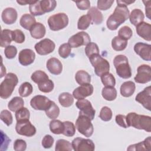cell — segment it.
<instances>
[{
	"mask_svg": "<svg viewBox=\"0 0 151 151\" xmlns=\"http://www.w3.org/2000/svg\"><path fill=\"white\" fill-rule=\"evenodd\" d=\"M75 79L76 82L80 85L89 84L91 81V76L84 70H78L76 73Z\"/></svg>",
	"mask_w": 151,
	"mask_h": 151,
	"instance_id": "29",
	"label": "cell"
},
{
	"mask_svg": "<svg viewBox=\"0 0 151 151\" xmlns=\"http://www.w3.org/2000/svg\"><path fill=\"white\" fill-rule=\"evenodd\" d=\"M91 120L87 116L79 114L76 122V127L81 134L87 137L91 136L94 132Z\"/></svg>",
	"mask_w": 151,
	"mask_h": 151,
	"instance_id": "6",
	"label": "cell"
},
{
	"mask_svg": "<svg viewBox=\"0 0 151 151\" xmlns=\"http://www.w3.org/2000/svg\"><path fill=\"white\" fill-rule=\"evenodd\" d=\"M129 10L127 6L117 4L113 13L108 18L106 25L109 29L113 31L117 28L123 22H124L129 17Z\"/></svg>",
	"mask_w": 151,
	"mask_h": 151,
	"instance_id": "1",
	"label": "cell"
},
{
	"mask_svg": "<svg viewBox=\"0 0 151 151\" xmlns=\"http://www.w3.org/2000/svg\"><path fill=\"white\" fill-rule=\"evenodd\" d=\"M46 67L49 72L54 75H59L63 70V65L61 61L57 58L52 57L48 60Z\"/></svg>",
	"mask_w": 151,
	"mask_h": 151,
	"instance_id": "19",
	"label": "cell"
},
{
	"mask_svg": "<svg viewBox=\"0 0 151 151\" xmlns=\"http://www.w3.org/2000/svg\"><path fill=\"white\" fill-rule=\"evenodd\" d=\"M18 14L15 9L9 7L3 10L1 15L2 21L8 25L12 24L17 21Z\"/></svg>",
	"mask_w": 151,
	"mask_h": 151,
	"instance_id": "20",
	"label": "cell"
},
{
	"mask_svg": "<svg viewBox=\"0 0 151 151\" xmlns=\"http://www.w3.org/2000/svg\"><path fill=\"white\" fill-rule=\"evenodd\" d=\"M24 101L21 97H14L9 101L8 107L11 111L16 112L18 110L24 107Z\"/></svg>",
	"mask_w": 151,
	"mask_h": 151,
	"instance_id": "34",
	"label": "cell"
},
{
	"mask_svg": "<svg viewBox=\"0 0 151 151\" xmlns=\"http://www.w3.org/2000/svg\"><path fill=\"white\" fill-rule=\"evenodd\" d=\"M45 114L51 119H55L57 118L60 114V109L58 106L54 102L52 101L50 107L45 111Z\"/></svg>",
	"mask_w": 151,
	"mask_h": 151,
	"instance_id": "41",
	"label": "cell"
},
{
	"mask_svg": "<svg viewBox=\"0 0 151 151\" xmlns=\"http://www.w3.org/2000/svg\"><path fill=\"white\" fill-rule=\"evenodd\" d=\"M30 34L35 39H40L44 37L46 29L45 26L41 22H36L29 29Z\"/></svg>",
	"mask_w": 151,
	"mask_h": 151,
	"instance_id": "22",
	"label": "cell"
},
{
	"mask_svg": "<svg viewBox=\"0 0 151 151\" xmlns=\"http://www.w3.org/2000/svg\"><path fill=\"white\" fill-rule=\"evenodd\" d=\"M128 127H133L144 130L147 132H151V117L149 116L138 114L134 112H131L126 116Z\"/></svg>",
	"mask_w": 151,
	"mask_h": 151,
	"instance_id": "2",
	"label": "cell"
},
{
	"mask_svg": "<svg viewBox=\"0 0 151 151\" xmlns=\"http://www.w3.org/2000/svg\"><path fill=\"white\" fill-rule=\"evenodd\" d=\"M35 1H17V2L21 5H25L27 4H32Z\"/></svg>",
	"mask_w": 151,
	"mask_h": 151,
	"instance_id": "60",
	"label": "cell"
},
{
	"mask_svg": "<svg viewBox=\"0 0 151 151\" xmlns=\"http://www.w3.org/2000/svg\"><path fill=\"white\" fill-rule=\"evenodd\" d=\"M103 84L105 87H114L116 84V79L111 73H107L100 76Z\"/></svg>",
	"mask_w": 151,
	"mask_h": 151,
	"instance_id": "40",
	"label": "cell"
},
{
	"mask_svg": "<svg viewBox=\"0 0 151 151\" xmlns=\"http://www.w3.org/2000/svg\"><path fill=\"white\" fill-rule=\"evenodd\" d=\"M40 5L45 14L52 11L57 6V2L55 0H42L40 1Z\"/></svg>",
	"mask_w": 151,
	"mask_h": 151,
	"instance_id": "37",
	"label": "cell"
},
{
	"mask_svg": "<svg viewBox=\"0 0 151 151\" xmlns=\"http://www.w3.org/2000/svg\"><path fill=\"white\" fill-rule=\"evenodd\" d=\"M55 47V43L52 40L48 38H45L35 44L34 48L38 54L45 55L53 52Z\"/></svg>",
	"mask_w": 151,
	"mask_h": 151,
	"instance_id": "13",
	"label": "cell"
},
{
	"mask_svg": "<svg viewBox=\"0 0 151 151\" xmlns=\"http://www.w3.org/2000/svg\"><path fill=\"white\" fill-rule=\"evenodd\" d=\"M113 113L111 110L107 106H104L101 108L100 114L99 117L104 122L110 121L112 118Z\"/></svg>",
	"mask_w": 151,
	"mask_h": 151,
	"instance_id": "47",
	"label": "cell"
},
{
	"mask_svg": "<svg viewBox=\"0 0 151 151\" xmlns=\"http://www.w3.org/2000/svg\"><path fill=\"white\" fill-rule=\"evenodd\" d=\"M58 101L63 107H68L73 104L74 97L69 93L64 92L59 95Z\"/></svg>",
	"mask_w": 151,
	"mask_h": 151,
	"instance_id": "30",
	"label": "cell"
},
{
	"mask_svg": "<svg viewBox=\"0 0 151 151\" xmlns=\"http://www.w3.org/2000/svg\"><path fill=\"white\" fill-rule=\"evenodd\" d=\"M135 100L137 102L140 103L146 109L150 111L151 110V87H146L144 90L139 93Z\"/></svg>",
	"mask_w": 151,
	"mask_h": 151,
	"instance_id": "15",
	"label": "cell"
},
{
	"mask_svg": "<svg viewBox=\"0 0 151 151\" xmlns=\"http://www.w3.org/2000/svg\"><path fill=\"white\" fill-rule=\"evenodd\" d=\"M99 48L98 45L94 43L90 42L88 43L85 48V52L86 55L89 58L91 55L95 54H99Z\"/></svg>",
	"mask_w": 151,
	"mask_h": 151,
	"instance_id": "48",
	"label": "cell"
},
{
	"mask_svg": "<svg viewBox=\"0 0 151 151\" xmlns=\"http://www.w3.org/2000/svg\"><path fill=\"white\" fill-rule=\"evenodd\" d=\"M135 84L131 81L124 82L120 86V91L122 96L124 97H129L132 96L135 91Z\"/></svg>",
	"mask_w": 151,
	"mask_h": 151,
	"instance_id": "24",
	"label": "cell"
},
{
	"mask_svg": "<svg viewBox=\"0 0 151 151\" xmlns=\"http://www.w3.org/2000/svg\"><path fill=\"white\" fill-rule=\"evenodd\" d=\"M36 23L35 18L31 14H25L20 18L19 24L25 29L29 30L33 25Z\"/></svg>",
	"mask_w": 151,
	"mask_h": 151,
	"instance_id": "27",
	"label": "cell"
},
{
	"mask_svg": "<svg viewBox=\"0 0 151 151\" xmlns=\"http://www.w3.org/2000/svg\"><path fill=\"white\" fill-rule=\"evenodd\" d=\"M29 9L31 14L33 16H39L44 14L40 5V1H35L32 4H30Z\"/></svg>",
	"mask_w": 151,
	"mask_h": 151,
	"instance_id": "43",
	"label": "cell"
},
{
	"mask_svg": "<svg viewBox=\"0 0 151 151\" xmlns=\"http://www.w3.org/2000/svg\"><path fill=\"white\" fill-rule=\"evenodd\" d=\"M73 149L75 151H93L95 149V145L92 140L76 137L71 142Z\"/></svg>",
	"mask_w": 151,
	"mask_h": 151,
	"instance_id": "9",
	"label": "cell"
},
{
	"mask_svg": "<svg viewBox=\"0 0 151 151\" xmlns=\"http://www.w3.org/2000/svg\"><path fill=\"white\" fill-rule=\"evenodd\" d=\"M35 58V52L32 50L28 48L22 50L18 55V61L24 66L31 64L34 61Z\"/></svg>",
	"mask_w": 151,
	"mask_h": 151,
	"instance_id": "18",
	"label": "cell"
},
{
	"mask_svg": "<svg viewBox=\"0 0 151 151\" xmlns=\"http://www.w3.org/2000/svg\"><path fill=\"white\" fill-rule=\"evenodd\" d=\"M134 52L143 60H151V45L139 42L134 46Z\"/></svg>",
	"mask_w": 151,
	"mask_h": 151,
	"instance_id": "16",
	"label": "cell"
},
{
	"mask_svg": "<svg viewBox=\"0 0 151 151\" xmlns=\"http://www.w3.org/2000/svg\"><path fill=\"white\" fill-rule=\"evenodd\" d=\"M102 97L107 101H113L117 97V90L114 87H104L101 91Z\"/></svg>",
	"mask_w": 151,
	"mask_h": 151,
	"instance_id": "33",
	"label": "cell"
},
{
	"mask_svg": "<svg viewBox=\"0 0 151 151\" xmlns=\"http://www.w3.org/2000/svg\"><path fill=\"white\" fill-rule=\"evenodd\" d=\"M38 89L43 93H50L52 91L54 87V84L51 80L48 79L38 84Z\"/></svg>",
	"mask_w": 151,
	"mask_h": 151,
	"instance_id": "42",
	"label": "cell"
},
{
	"mask_svg": "<svg viewBox=\"0 0 151 151\" xmlns=\"http://www.w3.org/2000/svg\"><path fill=\"white\" fill-rule=\"evenodd\" d=\"M113 64L117 74L121 78L127 79L132 76V70L128 59L124 55H117L113 60Z\"/></svg>",
	"mask_w": 151,
	"mask_h": 151,
	"instance_id": "4",
	"label": "cell"
},
{
	"mask_svg": "<svg viewBox=\"0 0 151 151\" xmlns=\"http://www.w3.org/2000/svg\"><path fill=\"white\" fill-rule=\"evenodd\" d=\"M73 147L71 144L65 139H59L56 142L55 150L56 151H71Z\"/></svg>",
	"mask_w": 151,
	"mask_h": 151,
	"instance_id": "39",
	"label": "cell"
},
{
	"mask_svg": "<svg viewBox=\"0 0 151 151\" xmlns=\"http://www.w3.org/2000/svg\"><path fill=\"white\" fill-rule=\"evenodd\" d=\"M68 17L63 12L57 13L50 16L48 19V24L51 30L57 31L61 30L67 26Z\"/></svg>",
	"mask_w": 151,
	"mask_h": 151,
	"instance_id": "7",
	"label": "cell"
},
{
	"mask_svg": "<svg viewBox=\"0 0 151 151\" xmlns=\"http://www.w3.org/2000/svg\"><path fill=\"white\" fill-rule=\"evenodd\" d=\"M12 39V31L5 29L2 30L1 34V41L0 46L1 47H6L8 45H10Z\"/></svg>",
	"mask_w": 151,
	"mask_h": 151,
	"instance_id": "28",
	"label": "cell"
},
{
	"mask_svg": "<svg viewBox=\"0 0 151 151\" xmlns=\"http://www.w3.org/2000/svg\"><path fill=\"white\" fill-rule=\"evenodd\" d=\"M90 35L86 32H78L72 35L68 41V44L71 48H78L82 45H87L90 42Z\"/></svg>",
	"mask_w": 151,
	"mask_h": 151,
	"instance_id": "10",
	"label": "cell"
},
{
	"mask_svg": "<svg viewBox=\"0 0 151 151\" xmlns=\"http://www.w3.org/2000/svg\"><path fill=\"white\" fill-rule=\"evenodd\" d=\"M77 8L80 10H86L90 9V2L88 0L80 1H74Z\"/></svg>",
	"mask_w": 151,
	"mask_h": 151,
	"instance_id": "57",
	"label": "cell"
},
{
	"mask_svg": "<svg viewBox=\"0 0 151 151\" xmlns=\"http://www.w3.org/2000/svg\"><path fill=\"white\" fill-rule=\"evenodd\" d=\"M76 106L80 110L79 114L85 115L91 120L94 119L96 110L93 107L90 101L85 99L78 100L76 103Z\"/></svg>",
	"mask_w": 151,
	"mask_h": 151,
	"instance_id": "11",
	"label": "cell"
},
{
	"mask_svg": "<svg viewBox=\"0 0 151 151\" xmlns=\"http://www.w3.org/2000/svg\"><path fill=\"white\" fill-rule=\"evenodd\" d=\"M136 32L144 40L150 41L151 40V25L150 24L142 22L136 26Z\"/></svg>",
	"mask_w": 151,
	"mask_h": 151,
	"instance_id": "21",
	"label": "cell"
},
{
	"mask_svg": "<svg viewBox=\"0 0 151 151\" xmlns=\"http://www.w3.org/2000/svg\"><path fill=\"white\" fill-rule=\"evenodd\" d=\"M127 45V41L120 38L118 36L114 37L111 41V47L116 51L124 50Z\"/></svg>",
	"mask_w": 151,
	"mask_h": 151,
	"instance_id": "32",
	"label": "cell"
},
{
	"mask_svg": "<svg viewBox=\"0 0 151 151\" xmlns=\"http://www.w3.org/2000/svg\"><path fill=\"white\" fill-rule=\"evenodd\" d=\"M17 54V49L14 45H8L5 47L4 54L8 59H12L15 57Z\"/></svg>",
	"mask_w": 151,
	"mask_h": 151,
	"instance_id": "52",
	"label": "cell"
},
{
	"mask_svg": "<svg viewBox=\"0 0 151 151\" xmlns=\"http://www.w3.org/2000/svg\"><path fill=\"white\" fill-rule=\"evenodd\" d=\"M50 131L55 134H63L64 130V126L63 122L59 120L53 119L50 122L49 124Z\"/></svg>",
	"mask_w": 151,
	"mask_h": 151,
	"instance_id": "31",
	"label": "cell"
},
{
	"mask_svg": "<svg viewBox=\"0 0 151 151\" xmlns=\"http://www.w3.org/2000/svg\"><path fill=\"white\" fill-rule=\"evenodd\" d=\"M87 14L90 15L91 19V22L96 25L101 24L103 20L102 13L96 7L93 6L89 9Z\"/></svg>",
	"mask_w": 151,
	"mask_h": 151,
	"instance_id": "26",
	"label": "cell"
},
{
	"mask_svg": "<svg viewBox=\"0 0 151 151\" xmlns=\"http://www.w3.org/2000/svg\"><path fill=\"white\" fill-rule=\"evenodd\" d=\"M52 101L45 96L37 95L31 99L30 105L36 110L45 111L50 107Z\"/></svg>",
	"mask_w": 151,
	"mask_h": 151,
	"instance_id": "14",
	"label": "cell"
},
{
	"mask_svg": "<svg viewBox=\"0 0 151 151\" xmlns=\"http://www.w3.org/2000/svg\"><path fill=\"white\" fill-rule=\"evenodd\" d=\"M90 62L94 68L95 74L97 76L109 73L110 64L109 61L103 58L99 54H95L91 55L89 58Z\"/></svg>",
	"mask_w": 151,
	"mask_h": 151,
	"instance_id": "5",
	"label": "cell"
},
{
	"mask_svg": "<svg viewBox=\"0 0 151 151\" xmlns=\"http://www.w3.org/2000/svg\"><path fill=\"white\" fill-rule=\"evenodd\" d=\"M114 3V0H99L97 1V9L99 10L106 11L109 9Z\"/></svg>",
	"mask_w": 151,
	"mask_h": 151,
	"instance_id": "53",
	"label": "cell"
},
{
	"mask_svg": "<svg viewBox=\"0 0 151 151\" xmlns=\"http://www.w3.org/2000/svg\"><path fill=\"white\" fill-rule=\"evenodd\" d=\"M25 35L20 29H15L12 31V39L13 41L17 43L21 44L25 41Z\"/></svg>",
	"mask_w": 151,
	"mask_h": 151,
	"instance_id": "51",
	"label": "cell"
},
{
	"mask_svg": "<svg viewBox=\"0 0 151 151\" xmlns=\"http://www.w3.org/2000/svg\"><path fill=\"white\" fill-rule=\"evenodd\" d=\"M15 118L17 122L25 120H29L30 113L29 110L24 107H21L15 112Z\"/></svg>",
	"mask_w": 151,
	"mask_h": 151,
	"instance_id": "44",
	"label": "cell"
},
{
	"mask_svg": "<svg viewBox=\"0 0 151 151\" xmlns=\"http://www.w3.org/2000/svg\"><path fill=\"white\" fill-rule=\"evenodd\" d=\"M130 22L134 26H137L140 23L143 22L145 16L143 12L139 9H134L129 14Z\"/></svg>",
	"mask_w": 151,
	"mask_h": 151,
	"instance_id": "25",
	"label": "cell"
},
{
	"mask_svg": "<svg viewBox=\"0 0 151 151\" xmlns=\"http://www.w3.org/2000/svg\"><path fill=\"white\" fill-rule=\"evenodd\" d=\"M0 118L7 126H10L13 122V118L11 113L8 110H3L1 112Z\"/></svg>",
	"mask_w": 151,
	"mask_h": 151,
	"instance_id": "50",
	"label": "cell"
},
{
	"mask_svg": "<svg viewBox=\"0 0 151 151\" xmlns=\"http://www.w3.org/2000/svg\"><path fill=\"white\" fill-rule=\"evenodd\" d=\"M143 2L145 4V11H146V15L147 18L148 19H150V15H151V8H150V4L151 1H143Z\"/></svg>",
	"mask_w": 151,
	"mask_h": 151,
	"instance_id": "58",
	"label": "cell"
},
{
	"mask_svg": "<svg viewBox=\"0 0 151 151\" xmlns=\"http://www.w3.org/2000/svg\"><path fill=\"white\" fill-rule=\"evenodd\" d=\"M115 120L116 123L123 127V128H127V122H126V116L124 115H122V114H117L115 118Z\"/></svg>",
	"mask_w": 151,
	"mask_h": 151,
	"instance_id": "56",
	"label": "cell"
},
{
	"mask_svg": "<svg viewBox=\"0 0 151 151\" xmlns=\"http://www.w3.org/2000/svg\"><path fill=\"white\" fill-rule=\"evenodd\" d=\"M64 126V130L63 134L67 137H72L74 135L76 132V126L70 121H65L63 122Z\"/></svg>",
	"mask_w": 151,
	"mask_h": 151,
	"instance_id": "45",
	"label": "cell"
},
{
	"mask_svg": "<svg viewBox=\"0 0 151 151\" xmlns=\"http://www.w3.org/2000/svg\"><path fill=\"white\" fill-rule=\"evenodd\" d=\"M54 142V138L51 135L46 134L43 137L41 144H42V146L45 149H49L52 146Z\"/></svg>",
	"mask_w": 151,
	"mask_h": 151,
	"instance_id": "55",
	"label": "cell"
},
{
	"mask_svg": "<svg viewBox=\"0 0 151 151\" xmlns=\"http://www.w3.org/2000/svg\"><path fill=\"white\" fill-rule=\"evenodd\" d=\"M31 78L35 83L38 84L39 83L49 79V77L44 71L37 70L32 74Z\"/></svg>",
	"mask_w": 151,
	"mask_h": 151,
	"instance_id": "38",
	"label": "cell"
},
{
	"mask_svg": "<svg viewBox=\"0 0 151 151\" xmlns=\"http://www.w3.org/2000/svg\"><path fill=\"white\" fill-rule=\"evenodd\" d=\"M15 130L18 134L27 137L33 136L36 133V128L29 120L17 122Z\"/></svg>",
	"mask_w": 151,
	"mask_h": 151,
	"instance_id": "8",
	"label": "cell"
},
{
	"mask_svg": "<svg viewBox=\"0 0 151 151\" xmlns=\"http://www.w3.org/2000/svg\"><path fill=\"white\" fill-rule=\"evenodd\" d=\"M127 150H151V137L150 136L147 137L145 139L144 141L131 145L127 149Z\"/></svg>",
	"mask_w": 151,
	"mask_h": 151,
	"instance_id": "23",
	"label": "cell"
},
{
	"mask_svg": "<svg viewBox=\"0 0 151 151\" xmlns=\"http://www.w3.org/2000/svg\"><path fill=\"white\" fill-rule=\"evenodd\" d=\"M133 35V31L132 29L128 26H123L118 31V37L127 41L129 40Z\"/></svg>",
	"mask_w": 151,
	"mask_h": 151,
	"instance_id": "46",
	"label": "cell"
},
{
	"mask_svg": "<svg viewBox=\"0 0 151 151\" xmlns=\"http://www.w3.org/2000/svg\"><path fill=\"white\" fill-rule=\"evenodd\" d=\"M18 83V78L16 74L12 73H8L0 85V97L4 99L9 97Z\"/></svg>",
	"mask_w": 151,
	"mask_h": 151,
	"instance_id": "3",
	"label": "cell"
},
{
	"mask_svg": "<svg viewBox=\"0 0 151 151\" xmlns=\"http://www.w3.org/2000/svg\"><path fill=\"white\" fill-rule=\"evenodd\" d=\"M27 149V143L22 139H17L14 143V149L15 151H24Z\"/></svg>",
	"mask_w": 151,
	"mask_h": 151,
	"instance_id": "54",
	"label": "cell"
},
{
	"mask_svg": "<svg viewBox=\"0 0 151 151\" xmlns=\"http://www.w3.org/2000/svg\"><path fill=\"white\" fill-rule=\"evenodd\" d=\"M93 86L90 83L80 85L73 91V96L76 99H83L91 96L93 93Z\"/></svg>",
	"mask_w": 151,
	"mask_h": 151,
	"instance_id": "17",
	"label": "cell"
},
{
	"mask_svg": "<svg viewBox=\"0 0 151 151\" xmlns=\"http://www.w3.org/2000/svg\"><path fill=\"white\" fill-rule=\"evenodd\" d=\"M91 22V19L89 15H83L78 20L77 28L80 30H85L88 28Z\"/></svg>",
	"mask_w": 151,
	"mask_h": 151,
	"instance_id": "36",
	"label": "cell"
},
{
	"mask_svg": "<svg viewBox=\"0 0 151 151\" xmlns=\"http://www.w3.org/2000/svg\"><path fill=\"white\" fill-rule=\"evenodd\" d=\"M71 47L68 43L61 44L58 48V54L60 56L63 58H67L71 54Z\"/></svg>",
	"mask_w": 151,
	"mask_h": 151,
	"instance_id": "49",
	"label": "cell"
},
{
	"mask_svg": "<svg viewBox=\"0 0 151 151\" xmlns=\"http://www.w3.org/2000/svg\"><path fill=\"white\" fill-rule=\"evenodd\" d=\"M33 91L32 84L29 82H24L21 84L18 89L19 94L22 97L29 96Z\"/></svg>",
	"mask_w": 151,
	"mask_h": 151,
	"instance_id": "35",
	"label": "cell"
},
{
	"mask_svg": "<svg viewBox=\"0 0 151 151\" xmlns=\"http://www.w3.org/2000/svg\"><path fill=\"white\" fill-rule=\"evenodd\" d=\"M116 2H117V4H123L124 5L127 6V5H129L132 4V3H134L135 1H126V0H124V1H117Z\"/></svg>",
	"mask_w": 151,
	"mask_h": 151,
	"instance_id": "59",
	"label": "cell"
},
{
	"mask_svg": "<svg viewBox=\"0 0 151 151\" xmlns=\"http://www.w3.org/2000/svg\"><path fill=\"white\" fill-rule=\"evenodd\" d=\"M137 72V74L134 78L137 83L145 84L151 80V68L149 65H140L138 67Z\"/></svg>",
	"mask_w": 151,
	"mask_h": 151,
	"instance_id": "12",
	"label": "cell"
}]
</instances>
